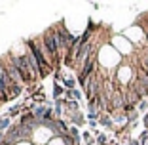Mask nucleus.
<instances>
[{"label": "nucleus", "instance_id": "nucleus-1", "mask_svg": "<svg viewBox=\"0 0 148 145\" xmlns=\"http://www.w3.org/2000/svg\"><path fill=\"white\" fill-rule=\"evenodd\" d=\"M27 50L34 56L36 63H38L40 67V78H46V76H49L51 73H55V69H53V65L49 63V59L46 57V53L42 52V42H40V36H36V38H29L25 42Z\"/></svg>", "mask_w": 148, "mask_h": 145}, {"label": "nucleus", "instance_id": "nucleus-2", "mask_svg": "<svg viewBox=\"0 0 148 145\" xmlns=\"http://www.w3.org/2000/svg\"><path fill=\"white\" fill-rule=\"evenodd\" d=\"M55 35H57V46H59V53L65 59L66 56L70 53V48L74 44V36L69 33V29L65 27V23H57L55 25Z\"/></svg>", "mask_w": 148, "mask_h": 145}, {"label": "nucleus", "instance_id": "nucleus-3", "mask_svg": "<svg viewBox=\"0 0 148 145\" xmlns=\"http://www.w3.org/2000/svg\"><path fill=\"white\" fill-rule=\"evenodd\" d=\"M48 107H49V105H34V103H31V105H29V109L32 111L34 119L40 122V120H42L44 117H46V113H48Z\"/></svg>", "mask_w": 148, "mask_h": 145}, {"label": "nucleus", "instance_id": "nucleus-4", "mask_svg": "<svg viewBox=\"0 0 148 145\" xmlns=\"http://www.w3.org/2000/svg\"><path fill=\"white\" fill-rule=\"evenodd\" d=\"M66 120H69V122L72 124V126H78V128H80V126H84V124L87 122V117H84V114H82V111H80V113L70 114V117H69Z\"/></svg>", "mask_w": 148, "mask_h": 145}, {"label": "nucleus", "instance_id": "nucleus-5", "mask_svg": "<svg viewBox=\"0 0 148 145\" xmlns=\"http://www.w3.org/2000/svg\"><path fill=\"white\" fill-rule=\"evenodd\" d=\"M99 126H103V128H110V130H116V124H114V120H112V117L110 114H101V119H99Z\"/></svg>", "mask_w": 148, "mask_h": 145}, {"label": "nucleus", "instance_id": "nucleus-6", "mask_svg": "<svg viewBox=\"0 0 148 145\" xmlns=\"http://www.w3.org/2000/svg\"><path fill=\"white\" fill-rule=\"evenodd\" d=\"M63 88L65 90H74L76 86H78V80H76V76H70V75H65V78H63Z\"/></svg>", "mask_w": 148, "mask_h": 145}, {"label": "nucleus", "instance_id": "nucleus-7", "mask_svg": "<svg viewBox=\"0 0 148 145\" xmlns=\"http://www.w3.org/2000/svg\"><path fill=\"white\" fill-rule=\"evenodd\" d=\"M10 128H12V119L6 114V117H2V119H0V134H6Z\"/></svg>", "mask_w": 148, "mask_h": 145}, {"label": "nucleus", "instance_id": "nucleus-8", "mask_svg": "<svg viewBox=\"0 0 148 145\" xmlns=\"http://www.w3.org/2000/svg\"><path fill=\"white\" fill-rule=\"evenodd\" d=\"M63 94H65L63 84H61V82H53V99H61Z\"/></svg>", "mask_w": 148, "mask_h": 145}, {"label": "nucleus", "instance_id": "nucleus-9", "mask_svg": "<svg viewBox=\"0 0 148 145\" xmlns=\"http://www.w3.org/2000/svg\"><path fill=\"white\" fill-rule=\"evenodd\" d=\"M8 101H12V97H10V94L0 86V103H8Z\"/></svg>", "mask_w": 148, "mask_h": 145}, {"label": "nucleus", "instance_id": "nucleus-10", "mask_svg": "<svg viewBox=\"0 0 148 145\" xmlns=\"http://www.w3.org/2000/svg\"><path fill=\"white\" fill-rule=\"evenodd\" d=\"M82 137H84V141H86L87 145H97V141L91 137V132H82Z\"/></svg>", "mask_w": 148, "mask_h": 145}, {"label": "nucleus", "instance_id": "nucleus-11", "mask_svg": "<svg viewBox=\"0 0 148 145\" xmlns=\"http://www.w3.org/2000/svg\"><path fill=\"white\" fill-rule=\"evenodd\" d=\"M95 141H97L99 145H108V137H106V134H105V132H101L99 136L95 137Z\"/></svg>", "mask_w": 148, "mask_h": 145}, {"label": "nucleus", "instance_id": "nucleus-12", "mask_svg": "<svg viewBox=\"0 0 148 145\" xmlns=\"http://www.w3.org/2000/svg\"><path fill=\"white\" fill-rule=\"evenodd\" d=\"M137 111H139V113H148V101L143 99V101H140V105L137 107Z\"/></svg>", "mask_w": 148, "mask_h": 145}, {"label": "nucleus", "instance_id": "nucleus-13", "mask_svg": "<svg viewBox=\"0 0 148 145\" xmlns=\"http://www.w3.org/2000/svg\"><path fill=\"white\" fill-rule=\"evenodd\" d=\"M17 145H34V143H31V139H23V141H19Z\"/></svg>", "mask_w": 148, "mask_h": 145}, {"label": "nucleus", "instance_id": "nucleus-14", "mask_svg": "<svg viewBox=\"0 0 148 145\" xmlns=\"http://www.w3.org/2000/svg\"><path fill=\"white\" fill-rule=\"evenodd\" d=\"M129 145H140V141H139V139H131Z\"/></svg>", "mask_w": 148, "mask_h": 145}, {"label": "nucleus", "instance_id": "nucleus-15", "mask_svg": "<svg viewBox=\"0 0 148 145\" xmlns=\"http://www.w3.org/2000/svg\"><path fill=\"white\" fill-rule=\"evenodd\" d=\"M123 145H129V143H123Z\"/></svg>", "mask_w": 148, "mask_h": 145}, {"label": "nucleus", "instance_id": "nucleus-16", "mask_svg": "<svg viewBox=\"0 0 148 145\" xmlns=\"http://www.w3.org/2000/svg\"><path fill=\"white\" fill-rule=\"evenodd\" d=\"M97 145H99V143H97Z\"/></svg>", "mask_w": 148, "mask_h": 145}]
</instances>
